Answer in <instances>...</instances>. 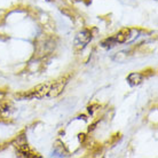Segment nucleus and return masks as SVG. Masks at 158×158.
<instances>
[{
	"label": "nucleus",
	"mask_w": 158,
	"mask_h": 158,
	"mask_svg": "<svg viewBox=\"0 0 158 158\" xmlns=\"http://www.w3.org/2000/svg\"><path fill=\"white\" fill-rule=\"evenodd\" d=\"M68 83V77H62L60 79H56L54 81L41 84L39 86L35 87L32 91H30L27 96L28 98H55L63 92L64 87Z\"/></svg>",
	"instance_id": "obj_1"
},
{
	"label": "nucleus",
	"mask_w": 158,
	"mask_h": 158,
	"mask_svg": "<svg viewBox=\"0 0 158 158\" xmlns=\"http://www.w3.org/2000/svg\"><path fill=\"white\" fill-rule=\"evenodd\" d=\"M131 32H132L131 29H123L117 35L110 37V38H108L106 40H103L101 46L104 48H111L114 47V46H116V45H118V44L125 43V41H127V40L130 39Z\"/></svg>",
	"instance_id": "obj_2"
},
{
	"label": "nucleus",
	"mask_w": 158,
	"mask_h": 158,
	"mask_svg": "<svg viewBox=\"0 0 158 158\" xmlns=\"http://www.w3.org/2000/svg\"><path fill=\"white\" fill-rule=\"evenodd\" d=\"M92 40V33L89 30H83V31L78 32L75 37L73 40V46L77 51H80L83 48L86 47V45L89 44V41Z\"/></svg>",
	"instance_id": "obj_3"
},
{
	"label": "nucleus",
	"mask_w": 158,
	"mask_h": 158,
	"mask_svg": "<svg viewBox=\"0 0 158 158\" xmlns=\"http://www.w3.org/2000/svg\"><path fill=\"white\" fill-rule=\"evenodd\" d=\"M143 78L144 76L142 73H139V72H132L128 75L127 77V81L131 86H136V85H140V84L143 81Z\"/></svg>",
	"instance_id": "obj_4"
},
{
	"label": "nucleus",
	"mask_w": 158,
	"mask_h": 158,
	"mask_svg": "<svg viewBox=\"0 0 158 158\" xmlns=\"http://www.w3.org/2000/svg\"><path fill=\"white\" fill-rule=\"evenodd\" d=\"M17 147V154L19 156H23V157H35V154L31 151L27 143H19Z\"/></svg>",
	"instance_id": "obj_5"
},
{
	"label": "nucleus",
	"mask_w": 158,
	"mask_h": 158,
	"mask_svg": "<svg viewBox=\"0 0 158 158\" xmlns=\"http://www.w3.org/2000/svg\"><path fill=\"white\" fill-rule=\"evenodd\" d=\"M10 111H13V106L10 102L8 101H2L0 102V116L1 117H6L10 114Z\"/></svg>",
	"instance_id": "obj_6"
}]
</instances>
